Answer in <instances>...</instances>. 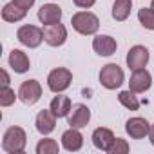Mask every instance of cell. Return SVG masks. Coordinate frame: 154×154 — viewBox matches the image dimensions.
<instances>
[{
    "instance_id": "4316f807",
    "label": "cell",
    "mask_w": 154,
    "mask_h": 154,
    "mask_svg": "<svg viewBox=\"0 0 154 154\" xmlns=\"http://www.w3.org/2000/svg\"><path fill=\"white\" fill-rule=\"evenodd\" d=\"M13 2L18 6V8H22V9H31L33 6H35V0H13Z\"/></svg>"
},
{
    "instance_id": "6da1fadb",
    "label": "cell",
    "mask_w": 154,
    "mask_h": 154,
    "mask_svg": "<svg viewBox=\"0 0 154 154\" xmlns=\"http://www.w3.org/2000/svg\"><path fill=\"white\" fill-rule=\"evenodd\" d=\"M26 143H27V136H26V131L22 127L15 125V127H9L4 132V138H2L4 152H8V154H20V152H24Z\"/></svg>"
},
{
    "instance_id": "e0dca14e",
    "label": "cell",
    "mask_w": 154,
    "mask_h": 154,
    "mask_svg": "<svg viewBox=\"0 0 154 154\" xmlns=\"http://www.w3.org/2000/svg\"><path fill=\"white\" fill-rule=\"evenodd\" d=\"M9 65H11V69H13L15 72L24 74V72L29 71L31 62H29V56H27L24 51H20V49H13V51L9 53Z\"/></svg>"
},
{
    "instance_id": "f1b7e54d",
    "label": "cell",
    "mask_w": 154,
    "mask_h": 154,
    "mask_svg": "<svg viewBox=\"0 0 154 154\" xmlns=\"http://www.w3.org/2000/svg\"><path fill=\"white\" fill-rule=\"evenodd\" d=\"M149 140H150V143L154 145V123L150 125V131H149Z\"/></svg>"
},
{
    "instance_id": "9c48e42d",
    "label": "cell",
    "mask_w": 154,
    "mask_h": 154,
    "mask_svg": "<svg viewBox=\"0 0 154 154\" xmlns=\"http://www.w3.org/2000/svg\"><path fill=\"white\" fill-rule=\"evenodd\" d=\"M89 120H91V111H89V107L84 105V103L72 105V109H71V112H69V116H67L69 127H74V129H84V127H87Z\"/></svg>"
},
{
    "instance_id": "f546056e",
    "label": "cell",
    "mask_w": 154,
    "mask_h": 154,
    "mask_svg": "<svg viewBox=\"0 0 154 154\" xmlns=\"http://www.w3.org/2000/svg\"><path fill=\"white\" fill-rule=\"evenodd\" d=\"M150 8H152V9H154V0H152V2H150Z\"/></svg>"
},
{
    "instance_id": "83f0119b",
    "label": "cell",
    "mask_w": 154,
    "mask_h": 154,
    "mask_svg": "<svg viewBox=\"0 0 154 154\" xmlns=\"http://www.w3.org/2000/svg\"><path fill=\"white\" fill-rule=\"evenodd\" d=\"M2 85H9V76H8V72L6 71H2Z\"/></svg>"
},
{
    "instance_id": "cb8c5ba5",
    "label": "cell",
    "mask_w": 154,
    "mask_h": 154,
    "mask_svg": "<svg viewBox=\"0 0 154 154\" xmlns=\"http://www.w3.org/2000/svg\"><path fill=\"white\" fill-rule=\"evenodd\" d=\"M18 98V94H15V91L9 85H2V91H0V105L2 107H9L15 103V100Z\"/></svg>"
},
{
    "instance_id": "30bf717a",
    "label": "cell",
    "mask_w": 154,
    "mask_h": 154,
    "mask_svg": "<svg viewBox=\"0 0 154 154\" xmlns=\"http://www.w3.org/2000/svg\"><path fill=\"white\" fill-rule=\"evenodd\" d=\"M149 63V49L145 45H134L127 53V67L129 69H143Z\"/></svg>"
},
{
    "instance_id": "44dd1931",
    "label": "cell",
    "mask_w": 154,
    "mask_h": 154,
    "mask_svg": "<svg viewBox=\"0 0 154 154\" xmlns=\"http://www.w3.org/2000/svg\"><path fill=\"white\" fill-rule=\"evenodd\" d=\"M118 102L129 111H138L140 109V100H138L136 93H132L131 89L129 91H120L118 93Z\"/></svg>"
},
{
    "instance_id": "7c38bea8",
    "label": "cell",
    "mask_w": 154,
    "mask_h": 154,
    "mask_svg": "<svg viewBox=\"0 0 154 154\" xmlns=\"http://www.w3.org/2000/svg\"><path fill=\"white\" fill-rule=\"evenodd\" d=\"M35 125H36V131L44 136L51 134L56 127V116L51 109H44L36 114V120H35Z\"/></svg>"
},
{
    "instance_id": "484cf974",
    "label": "cell",
    "mask_w": 154,
    "mask_h": 154,
    "mask_svg": "<svg viewBox=\"0 0 154 154\" xmlns=\"http://www.w3.org/2000/svg\"><path fill=\"white\" fill-rule=\"evenodd\" d=\"M72 2H74L76 8H80V9H89V8H93L96 4V0H72Z\"/></svg>"
},
{
    "instance_id": "52a82bcc",
    "label": "cell",
    "mask_w": 154,
    "mask_h": 154,
    "mask_svg": "<svg viewBox=\"0 0 154 154\" xmlns=\"http://www.w3.org/2000/svg\"><path fill=\"white\" fill-rule=\"evenodd\" d=\"M152 85V76L150 72L143 67V69H134L131 74V80H129V89L136 94L149 91Z\"/></svg>"
},
{
    "instance_id": "ba28073f",
    "label": "cell",
    "mask_w": 154,
    "mask_h": 154,
    "mask_svg": "<svg viewBox=\"0 0 154 154\" xmlns=\"http://www.w3.org/2000/svg\"><path fill=\"white\" fill-rule=\"evenodd\" d=\"M67 40V29L63 24H51L44 27V42L51 47H60Z\"/></svg>"
},
{
    "instance_id": "d6986e66",
    "label": "cell",
    "mask_w": 154,
    "mask_h": 154,
    "mask_svg": "<svg viewBox=\"0 0 154 154\" xmlns=\"http://www.w3.org/2000/svg\"><path fill=\"white\" fill-rule=\"evenodd\" d=\"M26 15H27V11L18 8L15 2H9L2 8V20H6V22H20L26 18Z\"/></svg>"
},
{
    "instance_id": "2e32d148",
    "label": "cell",
    "mask_w": 154,
    "mask_h": 154,
    "mask_svg": "<svg viewBox=\"0 0 154 154\" xmlns=\"http://www.w3.org/2000/svg\"><path fill=\"white\" fill-rule=\"evenodd\" d=\"M38 20L44 26H51V24H58L62 20V8L58 4H44L38 9Z\"/></svg>"
},
{
    "instance_id": "4fadbf2b",
    "label": "cell",
    "mask_w": 154,
    "mask_h": 154,
    "mask_svg": "<svg viewBox=\"0 0 154 154\" xmlns=\"http://www.w3.org/2000/svg\"><path fill=\"white\" fill-rule=\"evenodd\" d=\"M93 145L98 149V150H103V152H109V149L112 147V143H114V134H112V131L111 129H107V127H98V129H94V132H93Z\"/></svg>"
},
{
    "instance_id": "ffe728a7",
    "label": "cell",
    "mask_w": 154,
    "mask_h": 154,
    "mask_svg": "<svg viewBox=\"0 0 154 154\" xmlns=\"http://www.w3.org/2000/svg\"><path fill=\"white\" fill-rule=\"evenodd\" d=\"M132 9V0H114L112 4V18L116 22H125Z\"/></svg>"
},
{
    "instance_id": "277c9868",
    "label": "cell",
    "mask_w": 154,
    "mask_h": 154,
    "mask_svg": "<svg viewBox=\"0 0 154 154\" xmlns=\"http://www.w3.org/2000/svg\"><path fill=\"white\" fill-rule=\"evenodd\" d=\"M71 82H72V72L65 67H56L47 76V87H49V91H53L56 94L69 89Z\"/></svg>"
},
{
    "instance_id": "3957f363",
    "label": "cell",
    "mask_w": 154,
    "mask_h": 154,
    "mask_svg": "<svg viewBox=\"0 0 154 154\" xmlns=\"http://www.w3.org/2000/svg\"><path fill=\"white\" fill-rule=\"evenodd\" d=\"M123 82H125V74H123V69L118 63H107V65L102 67V71H100L102 87H105L107 91H114V89L122 87Z\"/></svg>"
},
{
    "instance_id": "9a60e30c",
    "label": "cell",
    "mask_w": 154,
    "mask_h": 154,
    "mask_svg": "<svg viewBox=\"0 0 154 154\" xmlns=\"http://www.w3.org/2000/svg\"><path fill=\"white\" fill-rule=\"evenodd\" d=\"M116 47H118L116 40L112 36H109V35H98L93 40V49L100 56H111V54H114Z\"/></svg>"
},
{
    "instance_id": "8992f818",
    "label": "cell",
    "mask_w": 154,
    "mask_h": 154,
    "mask_svg": "<svg viewBox=\"0 0 154 154\" xmlns=\"http://www.w3.org/2000/svg\"><path fill=\"white\" fill-rule=\"evenodd\" d=\"M18 98L26 105H35L42 98V85L36 80H26L18 87Z\"/></svg>"
},
{
    "instance_id": "ac0fdd59",
    "label": "cell",
    "mask_w": 154,
    "mask_h": 154,
    "mask_svg": "<svg viewBox=\"0 0 154 154\" xmlns=\"http://www.w3.org/2000/svg\"><path fill=\"white\" fill-rule=\"evenodd\" d=\"M49 109L54 112L56 118H67L71 109H72V103H71V98L69 96H63V94H58L51 100V105Z\"/></svg>"
},
{
    "instance_id": "5b68a950",
    "label": "cell",
    "mask_w": 154,
    "mask_h": 154,
    "mask_svg": "<svg viewBox=\"0 0 154 154\" xmlns=\"http://www.w3.org/2000/svg\"><path fill=\"white\" fill-rule=\"evenodd\" d=\"M17 38H18V42H20L22 45H26V47H29V49H35V47H38V45L44 42V29L27 24V26L18 27Z\"/></svg>"
},
{
    "instance_id": "5bb4252c",
    "label": "cell",
    "mask_w": 154,
    "mask_h": 154,
    "mask_svg": "<svg viewBox=\"0 0 154 154\" xmlns=\"http://www.w3.org/2000/svg\"><path fill=\"white\" fill-rule=\"evenodd\" d=\"M84 145V136L80 132V129H74V127H69L63 134H62V147L69 152H76L80 150Z\"/></svg>"
},
{
    "instance_id": "603a6c76",
    "label": "cell",
    "mask_w": 154,
    "mask_h": 154,
    "mask_svg": "<svg viewBox=\"0 0 154 154\" xmlns=\"http://www.w3.org/2000/svg\"><path fill=\"white\" fill-rule=\"evenodd\" d=\"M138 20L145 29L154 31V9L152 8H141L138 11Z\"/></svg>"
},
{
    "instance_id": "7402d4cb",
    "label": "cell",
    "mask_w": 154,
    "mask_h": 154,
    "mask_svg": "<svg viewBox=\"0 0 154 154\" xmlns=\"http://www.w3.org/2000/svg\"><path fill=\"white\" fill-rule=\"evenodd\" d=\"M60 147L53 138H44L36 145V154H58Z\"/></svg>"
},
{
    "instance_id": "8fae6325",
    "label": "cell",
    "mask_w": 154,
    "mask_h": 154,
    "mask_svg": "<svg viewBox=\"0 0 154 154\" xmlns=\"http://www.w3.org/2000/svg\"><path fill=\"white\" fill-rule=\"evenodd\" d=\"M125 131H127V134H129L132 140H141V138L149 136L150 123H149L145 118H141V116H134V118L127 120Z\"/></svg>"
},
{
    "instance_id": "d4e9b609",
    "label": "cell",
    "mask_w": 154,
    "mask_h": 154,
    "mask_svg": "<svg viewBox=\"0 0 154 154\" xmlns=\"http://www.w3.org/2000/svg\"><path fill=\"white\" fill-rule=\"evenodd\" d=\"M129 152V143L123 138H116L112 147L109 149V154H127Z\"/></svg>"
},
{
    "instance_id": "7a4b0ae2",
    "label": "cell",
    "mask_w": 154,
    "mask_h": 154,
    "mask_svg": "<svg viewBox=\"0 0 154 154\" xmlns=\"http://www.w3.org/2000/svg\"><path fill=\"white\" fill-rule=\"evenodd\" d=\"M71 24H72V29L76 33H80L84 36L94 35L100 29V18L94 13H91V11H78V13H74L72 18H71Z\"/></svg>"
}]
</instances>
